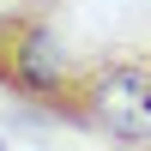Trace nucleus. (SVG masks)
<instances>
[{
	"label": "nucleus",
	"mask_w": 151,
	"mask_h": 151,
	"mask_svg": "<svg viewBox=\"0 0 151 151\" xmlns=\"http://www.w3.org/2000/svg\"><path fill=\"white\" fill-rule=\"evenodd\" d=\"M60 127L97 133L115 151H151V67L145 48H109L97 60H73L55 103Z\"/></svg>",
	"instance_id": "nucleus-1"
},
{
	"label": "nucleus",
	"mask_w": 151,
	"mask_h": 151,
	"mask_svg": "<svg viewBox=\"0 0 151 151\" xmlns=\"http://www.w3.org/2000/svg\"><path fill=\"white\" fill-rule=\"evenodd\" d=\"M60 12L67 0H6L0 6V97L42 121H55L60 85L73 73Z\"/></svg>",
	"instance_id": "nucleus-2"
},
{
	"label": "nucleus",
	"mask_w": 151,
	"mask_h": 151,
	"mask_svg": "<svg viewBox=\"0 0 151 151\" xmlns=\"http://www.w3.org/2000/svg\"><path fill=\"white\" fill-rule=\"evenodd\" d=\"M0 151H6V145H0Z\"/></svg>",
	"instance_id": "nucleus-3"
}]
</instances>
